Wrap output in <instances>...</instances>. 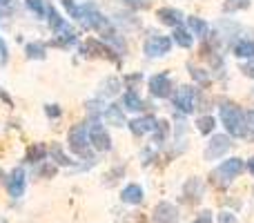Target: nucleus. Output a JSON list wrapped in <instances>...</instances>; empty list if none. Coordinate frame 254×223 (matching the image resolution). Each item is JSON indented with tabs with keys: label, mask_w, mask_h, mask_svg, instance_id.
<instances>
[{
	"label": "nucleus",
	"mask_w": 254,
	"mask_h": 223,
	"mask_svg": "<svg viewBox=\"0 0 254 223\" xmlns=\"http://www.w3.org/2000/svg\"><path fill=\"white\" fill-rule=\"evenodd\" d=\"M25 2H27V7H29L34 13H38V16H45V11H47L45 0H25Z\"/></svg>",
	"instance_id": "obj_29"
},
{
	"label": "nucleus",
	"mask_w": 254,
	"mask_h": 223,
	"mask_svg": "<svg viewBox=\"0 0 254 223\" xmlns=\"http://www.w3.org/2000/svg\"><path fill=\"white\" fill-rule=\"evenodd\" d=\"M174 43L181 45L183 49H190L192 47V34H190L188 29H183V27H176L174 29Z\"/></svg>",
	"instance_id": "obj_20"
},
{
	"label": "nucleus",
	"mask_w": 254,
	"mask_h": 223,
	"mask_svg": "<svg viewBox=\"0 0 254 223\" xmlns=\"http://www.w3.org/2000/svg\"><path fill=\"white\" fill-rule=\"evenodd\" d=\"M194 103H196V89L194 87H181L179 92L174 94V105L179 107L181 112H185V114H190V112H194Z\"/></svg>",
	"instance_id": "obj_8"
},
{
	"label": "nucleus",
	"mask_w": 254,
	"mask_h": 223,
	"mask_svg": "<svg viewBox=\"0 0 254 223\" xmlns=\"http://www.w3.org/2000/svg\"><path fill=\"white\" fill-rule=\"evenodd\" d=\"M80 54H85V56H101V58H107V61H116V54L112 52L105 43H101V40H96V38L85 40V43L80 45Z\"/></svg>",
	"instance_id": "obj_4"
},
{
	"label": "nucleus",
	"mask_w": 254,
	"mask_h": 223,
	"mask_svg": "<svg viewBox=\"0 0 254 223\" xmlns=\"http://www.w3.org/2000/svg\"><path fill=\"white\" fill-rule=\"evenodd\" d=\"M149 92L158 98H167L172 94V80L167 74H156L149 78Z\"/></svg>",
	"instance_id": "obj_9"
},
{
	"label": "nucleus",
	"mask_w": 254,
	"mask_h": 223,
	"mask_svg": "<svg viewBox=\"0 0 254 223\" xmlns=\"http://www.w3.org/2000/svg\"><path fill=\"white\" fill-rule=\"evenodd\" d=\"M52 156L56 158V163H58V165H71L69 156H67V154L63 152L61 148H58V145H54V148H52Z\"/></svg>",
	"instance_id": "obj_28"
},
{
	"label": "nucleus",
	"mask_w": 254,
	"mask_h": 223,
	"mask_svg": "<svg viewBox=\"0 0 254 223\" xmlns=\"http://www.w3.org/2000/svg\"><path fill=\"white\" fill-rule=\"evenodd\" d=\"M105 118H107V123H110V125H116V127L125 125V114L121 112V107H116V105H110V107H107Z\"/></svg>",
	"instance_id": "obj_17"
},
{
	"label": "nucleus",
	"mask_w": 254,
	"mask_h": 223,
	"mask_svg": "<svg viewBox=\"0 0 254 223\" xmlns=\"http://www.w3.org/2000/svg\"><path fill=\"white\" fill-rule=\"evenodd\" d=\"M119 87H121V83L116 78H107L105 80V94H116L119 92Z\"/></svg>",
	"instance_id": "obj_31"
},
{
	"label": "nucleus",
	"mask_w": 254,
	"mask_h": 223,
	"mask_svg": "<svg viewBox=\"0 0 254 223\" xmlns=\"http://www.w3.org/2000/svg\"><path fill=\"white\" fill-rule=\"evenodd\" d=\"M172 49V38H167V36H152V38L145 40V54L147 56H165V54H170Z\"/></svg>",
	"instance_id": "obj_6"
},
{
	"label": "nucleus",
	"mask_w": 254,
	"mask_h": 223,
	"mask_svg": "<svg viewBox=\"0 0 254 223\" xmlns=\"http://www.w3.org/2000/svg\"><path fill=\"white\" fill-rule=\"evenodd\" d=\"M89 143H92L98 152H107V149L112 148L110 134H107L105 127H101V125H94L92 127V132H89Z\"/></svg>",
	"instance_id": "obj_11"
},
{
	"label": "nucleus",
	"mask_w": 254,
	"mask_h": 223,
	"mask_svg": "<svg viewBox=\"0 0 254 223\" xmlns=\"http://www.w3.org/2000/svg\"><path fill=\"white\" fill-rule=\"evenodd\" d=\"M0 61L7 63V47H4V43L0 40Z\"/></svg>",
	"instance_id": "obj_39"
},
{
	"label": "nucleus",
	"mask_w": 254,
	"mask_h": 223,
	"mask_svg": "<svg viewBox=\"0 0 254 223\" xmlns=\"http://www.w3.org/2000/svg\"><path fill=\"white\" fill-rule=\"evenodd\" d=\"M7 190H9V197H13V199H20L22 194H25V170H22V167H16V170L9 174Z\"/></svg>",
	"instance_id": "obj_10"
},
{
	"label": "nucleus",
	"mask_w": 254,
	"mask_h": 223,
	"mask_svg": "<svg viewBox=\"0 0 254 223\" xmlns=\"http://www.w3.org/2000/svg\"><path fill=\"white\" fill-rule=\"evenodd\" d=\"M158 20L163 22V25H170V27H179L181 20H183V13L179 11V9H170V7H163L156 11Z\"/></svg>",
	"instance_id": "obj_14"
},
{
	"label": "nucleus",
	"mask_w": 254,
	"mask_h": 223,
	"mask_svg": "<svg viewBox=\"0 0 254 223\" xmlns=\"http://www.w3.org/2000/svg\"><path fill=\"white\" fill-rule=\"evenodd\" d=\"M230 148H232L230 136H223V134L212 136V141L207 143V148H205V158H207V161H216V158L223 156Z\"/></svg>",
	"instance_id": "obj_5"
},
{
	"label": "nucleus",
	"mask_w": 254,
	"mask_h": 223,
	"mask_svg": "<svg viewBox=\"0 0 254 223\" xmlns=\"http://www.w3.org/2000/svg\"><path fill=\"white\" fill-rule=\"evenodd\" d=\"M61 2L65 4V7H67V11H69L71 16H74V13H76V4H74V0H61Z\"/></svg>",
	"instance_id": "obj_37"
},
{
	"label": "nucleus",
	"mask_w": 254,
	"mask_h": 223,
	"mask_svg": "<svg viewBox=\"0 0 254 223\" xmlns=\"http://www.w3.org/2000/svg\"><path fill=\"white\" fill-rule=\"evenodd\" d=\"M194 223H212V212H207V210L201 212V217H198Z\"/></svg>",
	"instance_id": "obj_36"
},
{
	"label": "nucleus",
	"mask_w": 254,
	"mask_h": 223,
	"mask_svg": "<svg viewBox=\"0 0 254 223\" xmlns=\"http://www.w3.org/2000/svg\"><path fill=\"white\" fill-rule=\"evenodd\" d=\"M125 4H129L131 9H147L152 4V0H123Z\"/></svg>",
	"instance_id": "obj_30"
},
{
	"label": "nucleus",
	"mask_w": 254,
	"mask_h": 223,
	"mask_svg": "<svg viewBox=\"0 0 254 223\" xmlns=\"http://www.w3.org/2000/svg\"><path fill=\"white\" fill-rule=\"evenodd\" d=\"M234 54L239 58H254V40H241L234 45Z\"/></svg>",
	"instance_id": "obj_19"
},
{
	"label": "nucleus",
	"mask_w": 254,
	"mask_h": 223,
	"mask_svg": "<svg viewBox=\"0 0 254 223\" xmlns=\"http://www.w3.org/2000/svg\"><path fill=\"white\" fill-rule=\"evenodd\" d=\"M121 199H123V203H127V206H138L143 201V188L138 183L127 185L123 192H121Z\"/></svg>",
	"instance_id": "obj_15"
},
{
	"label": "nucleus",
	"mask_w": 254,
	"mask_h": 223,
	"mask_svg": "<svg viewBox=\"0 0 254 223\" xmlns=\"http://www.w3.org/2000/svg\"><path fill=\"white\" fill-rule=\"evenodd\" d=\"M196 125H198V132H201V134H210V132L214 130V118L212 116H201L196 121Z\"/></svg>",
	"instance_id": "obj_26"
},
{
	"label": "nucleus",
	"mask_w": 254,
	"mask_h": 223,
	"mask_svg": "<svg viewBox=\"0 0 254 223\" xmlns=\"http://www.w3.org/2000/svg\"><path fill=\"white\" fill-rule=\"evenodd\" d=\"M123 103H125V107H127L129 112H140V110L145 107L143 101H140V96H138L136 92H127L125 98H123Z\"/></svg>",
	"instance_id": "obj_21"
},
{
	"label": "nucleus",
	"mask_w": 254,
	"mask_h": 223,
	"mask_svg": "<svg viewBox=\"0 0 254 223\" xmlns=\"http://www.w3.org/2000/svg\"><path fill=\"white\" fill-rule=\"evenodd\" d=\"M67 143H69V149L76 154H87V143H89V136H87V127L85 125H74L69 130V136H67Z\"/></svg>",
	"instance_id": "obj_3"
},
{
	"label": "nucleus",
	"mask_w": 254,
	"mask_h": 223,
	"mask_svg": "<svg viewBox=\"0 0 254 223\" xmlns=\"http://www.w3.org/2000/svg\"><path fill=\"white\" fill-rule=\"evenodd\" d=\"M219 223H234V215H232V212H221V215H219Z\"/></svg>",
	"instance_id": "obj_34"
},
{
	"label": "nucleus",
	"mask_w": 254,
	"mask_h": 223,
	"mask_svg": "<svg viewBox=\"0 0 254 223\" xmlns=\"http://www.w3.org/2000/svg\"><path fill=\"white\" fill-rule=\"evenodd\" d=\"M45 112H47L52 118H56V116H61V114H63V110L58 105H47V107H45Z\"/></svg>",
	"instance_id": "obj_32"
},
{
	"label": "nucleus",
	"mask_w": 254,
	"mask_h": 223,
	"mask_svg": "<svg viewBox=\"0 0 254 223\" xmlns=\"http://www.w3.org/2000/svg\"><path fill=\"white\" fill-rule=\"evenodd\" d=\"M188 27H190V29H192L196 36H201V38H207V31H210V27H207L205 20L190 16V18H188Z\"/></svg>",
	"instance_id": "obj_18"
},
{
	"label": "nucleus",
	"mask_w": 254,
	"mask_h": 223,
	"mask_svg": "<svg viewBox=\"0 0 254 223\" xmlns=\"http://www.w3.org/2000/svg\"><path fill=\"white\" fill-rule=\"evenodd\" d=\"M243 172V161L241 158H228V161H223V165H219L214 172H212V183L219 185V188H225V185H230L234 179H237L239 174Z\"/></svg>",
	"instance_id": "obj_2"
},
{
	"label": "nucleus",
	"mask_w": 254,
	"mask_h": 223,
	"mask_svg": "<svg viewBox=\"0 0 254 223\" xmlns=\"http://www.w3.org/2000/svg\"><path fill=\"white\" fill-rule=\"evenodd\" d=\"M167 132H170V123H167V121H158L156 127H154V141H156V143H163V141H165V136H167Z\"/></svg>",
	"instance_id": "obj_25"
},
{
	"label": "nucleus",
	"mask_w": 254,
	"mask_h": 223,
	"mask_svg": "<svg viewBox=\"0 0 254 223\" xmlns=\"http://www.w3.org/2000/svg\"><path fill=\"white\" fill-rule=\"evenodd\" d=\"M40 174H43V176H54V174H56V167H52V165H45L43 170H40Z\"/></svg>",
	"instance_id": "obj_38"
},
{
	"label": "nucleus",
	"mask_w": 254,
	"mask_h": 223,
	"mask_svg": "<svg viewBox=\"0 0 254 223\" xmlns=\"http://www.w3.org/2000/svg\"><path fill=\"white\" fill-rule=\"evenodd\" d=\"M154 127H156V118L154 116H140V118H134V121L129 123L131 134H136V136H143V134H147V132H154Z\"/></svg>",
	"instance_id": "obj_12"
},
{
	"label": "nucleus",
	"mask_w": 254,
	"mask_h": 223,
	"mask_svg": "<svg viewBox=\"0 0 254 223\" xmlns=\"http://www.w3.org/2000/svg\"><path fill=\"white\" fill-rule=\"evenodd\" d=\"M45 156H47V148H45L43 143L29 145V148H27V152H25L27 163H40V161H45Z\"/></svg>",
	"instance_id": "obj_16"
},
{
	"label": "nucleus",
	"mask_w": 254,
	"mask_h": 223,
	"mask_svg": "<svg viewBox=\"0 0 254 223\" xmlns=\"http://www.w3.org/2000/svg\"><path fill=\"white\" fill-rule=\"evenodd\" d=\"M76 40V31L71 29V27H63L61 31H58V38H56V45H69Z\"/></svg>",
	"instance_id": "obj_24"
},
{
	"label": "nucleus",
	"mask_w": 254,
	"mask_h": 223,
	"mask_svg": "<svg viewBox=\"0 0 254 223\" xmlns=\"http://www.w3.org/2000/svg\"><path fill=\"white\" fill-rule=\"evenodd\" d=\"M183 192H185V201L198 203L201 201V197H203V181L201 179H190L188 183H185Z\"/></svg>",
	"instance_id": "obj_13"
},
{
	"label": "nucleus",
	"mask_w": 254,
	"mask_h": 223,
	"mask_svg": "<svg viewBox=\"0 0 254 223\" xmlns=\"http://www.w3.org/2000/svg\"><path fill=\"white\" fill-rule=\"evenodd\" d=\"M47 13H49V18H47V20H49V27H52V29L56 31V34L63 29V27H67V22L63 20V18L58 16V11H56V9H54V7H49V4H47Z\"/></svg>",
	"instance_id": "obj_22"
},
{
	"label": "nucleus",
	"mask_w": 254,
	"mask_h": 223,
	"mask_svg": "<svg viewBox=\"0 0 254 223\" xmlns=\"http://www.w3.org/2000/svg\"><path fill=\"white\" fill-rule=\"evenodd\" d=\"M0 4H9V0H0Z\"/></svg>",
	"instance_id": "obj_41"
},
{
	"label": "nucleus",
	"mask_w": 254,
	"mask_h": 223,
	"mask_svg": "<svg viewBox=\"0 0 254 223\" xmlns=\"http://www.w3.org/2000/svg\"><path fill=\"white\" fill-rule=\"evenodd\" d=\"M221 121H223L230 136H246L248 134L246 114L239 110L234 103H223V105H221Z\"/></svg>",
	"instance_id": "obj_1"
},
{
	"label": "nucleus",
	"mask_w": 254,
	"mask_h": 223,
	"mask_svg": "<svg viewBox=\"0 0 254 223\" xmlns=\"http://www.w3.org/2000/svg\"><path fill=\"white\" fill-rule=\"evenodd\" d=\"M27 58H34V61H43L45 58V45L43 43H29L25 47Z\"/></svg>",
	"instance_id": "obj_23"
},
{
	"label": "nucleus",
	"mask_w": 254,
	"mask_h": 223,
	"mask_svg": "<svg viewBox=\"0 0 254 223\" xmlns=\"http://www.w3.org/2000/svg\"><path fill=\"white\" fill-rule=\"evenodd\" d=\"M241 72L246 76H250V78H254V58H250V63H248V65H243Z\"/></svg>",
	"instance_id": "obj_33"
},
{
	"label": "nucleus",
	"mask_w": 254,
	"mask_h": 223,
	"mask_svg": "<svg viewBox=\"0 0 254 223\" xmlns=\"http://www.w3.org/2000/svg\"><path fill=\"white\" fill-rule=\"evenodd\" d=\"M248 170H250V174L254 176V156L250 158V161H248Z\"/></svg>",
	"instance_id": "obj_40"
},
{
	"label": "nucleus",
	"mask_w": 254,
	"mask_h": 223,
	"mask_svg": "<svg viewBox=\"0 0 254 223\" xmlns=\"http://www.w3.org/2000/svg\"><path fill=\"white\" fill-rule=\"evenodd\" d=\"M203 70H196V67H192V76L196 80H201V83H207V74H201Z\"/></svg>",
	"instance_id": "obj_35"
},
{
	"label": "nucleus",
	"mask_w": 254,
	"mask_h": 223,
	"mask_svg": "<svg viewBox=\"0 0 254 223\" xmlns=\"http://www.w3.org/2000/svg\"><path fill=\"white\" fill-rule=\"evenodd\" d=\"M154 223H179V208L170 201H161L154 208Z\"/></svg>",
	"instance_id": "obj_7"
},
{
	"label": "nucleus",
	"mask_w": 254,
	"mask_h": 223,
	"mask_svg": "<svg viewBox=\"0 0 254 223\" xmlns=\"http://www.w3.org/2000/svg\"><path fill=\"white\" fill-rule=\"evenodd\" d=\"M250 7V0H228L223 4L225 11H239V9H248Z\"/></svg>",
	"instance_id": "obj_27"
}]
</instances>
